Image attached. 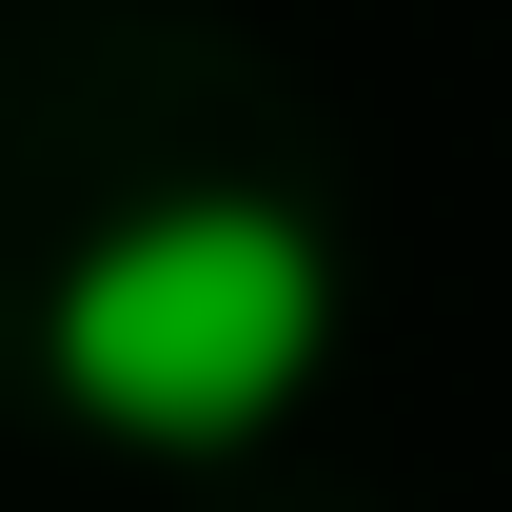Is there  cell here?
Listing matches in <instances>:
<instances>
[{
  "instance_id": "6da1fadb",
  "label": "cell",
  "mask_w": 512,
  "mask_h": 512,
  "mask_svg": "<svg viewBox=\"0 0 512 512\" xmlns=\"http://www.w3.org/2000/svg\"><path fill=\"white\" fill-rule=\"evenodd\" d=\"M316 355H335V256L296 197H138L40 296V375L119 453H256L316 394Z\"/></svg>"
}]
</instances>
